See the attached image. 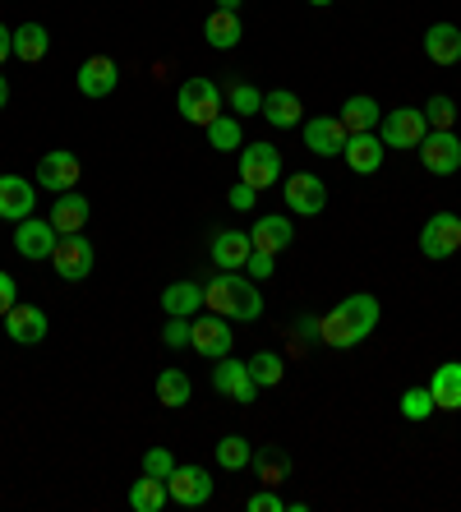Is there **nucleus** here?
Instances as JSON below:
<instances>
[{
    "label": "nucleus",
    "mask_w": 461,
    "mask_h": 512,
    "mask_svg": "<svg viewBox=\"0 0 461 512\" xmlns=\"http://www.w3.org/2000/svg\"><path fill=\"white\" fill-rule=\"evenodd\" d=\"M374 328H379V296H369V291H355V296H346L337 310L323 314V342L337 346V351L360 346Z\"/></svg>",
    "instance_id": "f257e3e1"
},
{
    "label": "nucleus",
    "mask_w": 461,
    "mask_h": 512,
    "mask_svg": "<svg viewBox=\"0 0 461 512\" xmlns=\"http://www.w3.org/2000/svg\"><path fill=\"white\" fill-rule=\"evenodd\" d=\"M203 305L213 314H222V319L231 323H254L263 314V296H259V282L245 273H222L217 268V277L208 286H203Z\"/></svg>",
    "instance_id": "f03ea898"
},
{
    "label": "nucleus",
    "mask_w": 461,
    "mask_h": 512,
    "mask_svg": "<svg viewBox=\"0 0 461 512\" xmlns=\"http://www.w3.org/2000/svg\"><path fill=\"white\" fill-rule=\"evenodd\" d=\"M222 88L213 84V79H203V74H194V79H185L180 84V93H176V111H180V120H190V125H213L217 116H222Z\"/></svg>",
    "instance_id": "7ed1b4c3"
},
{
    "label": "nucleus",
    "mask_w": 461,
    "mask_h": 512,
    "mask_svg": "<svg viewBox=\"0 0 461 512\" xmlns=\"http://www.w3.org/2000/svg\"><path fill=\"white\" fill-rule=\"evenodd\" d=\"M240 180L254 185V190H268L282 180V148H272L268 139L263 143H245L240 148Z\"/></svg>",
    "instance_id": "20e7f679"
},
{
    "label": "nucleus",
    "mask_w": 461,
    "mask_h": 512,
    "mask_svg": "<svg viewBox=\"0 0 461 512\" xmlns=\"http://www.w3.org/2000/svg\"><path fill=\"white\" fill-rule=\"evenodd\" d=\"M429 134V120L420 107H397L379 120V139L388 148H420V139Z\"/></svg>",
    "instance_id": "39448f33"
},
{
    "label": "nucleus",
    "mask_w": 461,
    "mask_h": 512,
    "mask_svg": "<svg viewBox=\"0 0 461 512\" xmlns=\"http://www.w3.org/2000/svg\"><path fill=\"white\" fill-rule=\"evenodd\" d=\"M420 254L425 259H452L461 254V217L457 213H434L420 227Z\"/></svg>",
    "instance_id": "423d86ee"
},
{
    "label": "nucleus",
    "mask_w": 461,
    "mask_h": 512,
    "mask_svg": "<svg viewBox=\"0 0 461 512\" xmlns=\"http://www.w3.org/2000/svg\"><path fill=\"white\" fill-rule=\"evenodd\" d=\"M56 240L60 231L51 227V217H24V222H14V250H19V259H51L56 254Z\"/></svg>",
    "instance_id": "0eeeda50"
},
{
    "label": "nucleus",
    "mask_w": 461,
    "mask_h": 512,
    "mask_svg": "<svg viewBox=\"0 0 461 512\" xmlns=\"http://www.w3.org/2000/svg\"><path fill=\"white\" fill-rule=\"evenodd\" d=\"M166 494H171V503H180V508H203V503L213 499V471H203V466H176V471L166 476Z\"/></svg>",
    "instance_id": "6e6552de"
},
{
    "label": "nucleus",
    "mask_w": 461,
    "mask_h": 512,
    "mask_svg": "<svg viewBox=\"0 0 461 512\" xmlns=\"http://www.w3.org/2000/svg\"><path fill=\"white\" fill-rule=\"evenodd\" d=\"M93 245H88V236L83 231H74V236H60L56 240V254H51V268H56L65 282H83V277L93 273Z\"/></svg>",
    "instance_id": "1a4fd4ad"
},
{
    "label": "nucleus",
    "mask_w": 461,
    "mask_h": 512,
    "mask_svg": "<svg viewBox=\"0 0 461 512\" xmlns=\"http://www.w3.org/2000/svg\"><path fill=\"white\" fill-rule=\"evenodd\" d=\"M420 162L429 176H457L461 171V139L452 130H429L420 139Z\"/></svg>",
    "instance_id": "9d476101"
},
{
    "label": "nucleus",
    "mask_w": 461,
    "mask_h": 512,
    "mask_svg": "<svg viewBox=\"0 0 461 512\" xmlns=\"http://www.w3.org/2000/svg\"><path fill=\"white\" fill-rule=\"evenodd\" d=\"M213 388L222 397H231V402H240V406H249L254 397H259V383H254L249 365H245V360H236V356L213 360Z\"/></svg>",
    "instance_id": "9b49d317"
},
{
    "label": "nucleus",
    "mask_w": 461,
    "mask_h": 512,
    "mask_svg": "<svg viewBox=\"0 0 461 512\" xmlns=\"http://www.w3.org/2000/svg\"><path fill=\"white\" fill-rule=\"evenodd\" d=\"M83 176V162L70 153V148H51V153L37 157V185H47L51 194L74 190Z\"/></svg>",
    "instance_id": "f8f14e48"
},
{
    "label": "nucleus",
    "mask_w": 461,
    "mask_h": 512,
    "mask_svg": "<svg viewBox=\"0 0 461 512\" xmlns=\"http://www.w3.org/2000/svg\"><path fill=\"white\" fill-rule=\"evenodd\" d=\"M286 194V208L296 217H319L323 208H328V185H323L314 171H296V176L282 185Z\"/></svg>",
    "instance_id": "ddd939ff"
},
{
    "label": "nucleus",
    "mask_w": 461,
    "mask_h": 512,
    "mask_svg": "<svg viewBox=\"0 0 461 512\" xmlns=\"http://www.w3.org/2000/svg\"><path fill=\"white\" fill-rule=\"evenodd\" d=\"M231 342H236V333H231V319H222V314H194V351H199L203 360H222L231 356Z\"/></svg>",
    "instance_id": "4468645a"
},
{
    "label": "nucleus",
    "mask_w": 461,
    "mask_h": 512,
    "mask_svg": "<svg viewBox=\"0 0 461 512\" xmlns=\"http://www.w3.org/2000/svg\"><path fill=\"white\" fill-rule=\"evenodd\" d=\"M5 337H10V342H19V346H37V342H47V310H42V305H24V300H19V305H14L10 314H5Z\"/></svg>",
    "instance_id": "2eb2a0df"
},
{
    "label": "nucleus",
    "mask_w": 461,
    "mask_h": 512,
    "mask_svg": "<svg viewBox=\"0 0 461 512\" xmlns=\"http://www.w3.org/2000/svg\"><path fill=\"white\" fill-rule=\"evenodd\" d=\"M79 93L83 97H93V102H102V97H111L116 93V84H120V65L111 56H88L79 65Z\"/></svg>",
    "instance_id": "dca6fc26"
},
{
    "label": "nucleus",
    "mask_w": 461,
    "mask_h": 512,
    "mask_svg": "<svg viewBox=\"0 0 461 512\" xmlns=\"http://www.w3.org/2000/svg\"><path fill=\"white\" fill-rule=\"evenodd\" d=\"M249 250H254L249 231H236V227L217 231V236L208 240V259H213V268H222V273H240L245 259H249Z\"/></svg>",
    "instance_id": "f3484780"
},
{
    "label": "nucleus",
    "mask_w": 461,
    "mask_h": 512,
    "mask_svg": "<svg viewBox=\"0 0 461 512\" xmlns=\"http://www.w3.org/2000/svg\"><path fill=\"white\" fill-rule=\"evenodd\" d=\"M37 208V180L0 176V222H24Z\"/></svg>",
    "instance_id": "a211bd4d"
},
{
    "label": "nucleus",
    "mask_w": 461,
    "mask_h": 512,
    "mask_svg": "<svg viewBox=\"0 0 461 512\" xmlns=\"http://www.w3.org/2000/svg\"><path fill=\"white\" fill-rule=\"evenodd\" d=\"M346 125L337 116H314V120H305V148L314 157H342V148H346Z\"/></svg>",
    "instance_id": "6ab92c4d"
},
{
    "label": "nucleus",
    "mask_w": 461,
    "mask_h": 512,
    "mask_svg": "<svg viewBox=\"0 0 461 512\" xmlns=\"http://www.w3.org/2000/svg\"><path fill=\"white\" fill-rule=\"evenodd\" d=\"M383 153H388V143H383L374 130H369V134H351V139H346V148H342L346 167H351L355 176H374V171L383 167Z\"/></svg>",
    "instance_id": "aec40b11"
},
{
    "label": "nucleus",
    "mask_w": 461,
    "mask_h": 512,
    "mask_svg": "<svg viewBox=\"0 0 461 512\" xmlns=\"http://www.w3.org/2000/svg\"><path fill=\"white\" fill-rule=\"evenodd\" d=\"M249 240H254V250H263V254H282V250H291V240H296V222L282 213H268L249 227Z\"/></svg>",
    "instance_id": "412c9836"
},
{
    "label": "nucleus",
    "mask_w": 461,
    "mask_h": 512,
    "mask_svg": "<svg viewBox=\"0 0 461 512\" xmlns=\"http://www.w3.org/2000/svg\"><path fill=\"white\" fill-rule=\"evenodd\" d=\"M88 217H93V203L83 199V194H74V190L56 194V203H51V227H56L60 236L83 231V227H88Z\"/></svg>",
    "instance_id": "4be33fe9"
},
{
    "label": "nucleus",
    "mask_w": 461,
    "mask_h": 512,
    "mask_svg": "<svg viewBox=\"0 0 461 512\" xmlns=\"http://www.w3.org/2000/svg\"><path fill=\"white\" fill-rule=\"evenodd\" d=\"M259 116H268V125H277V130H296L305 120V107H300V97L291 88H272V93H263Z\"/></svg>",
    "instance_id": "5701e85b"
},
{
    "label": "nucleus",
    "mask_w": 461,
    "mask_h": 512,
    "mask_svg": "<svg viewBox=\"0 0 461 512\" xmlns=\"http://www.w3.org/2000/svg\"><path fill=\"white\" fill-rule=\"evenodd\" d=\"M429 393L438 411H461V360H448L429 374Z\"/></svg>",
    "instance_id": "b1692460"
},
{
    "label": "nucleus",
    "mask_w": 461,
    "mask_h": 512,
    "mask_svg": "<svg viewBox=\"0 0 461 512\" xmlns=\"http://www.w3.org/2000/svg\"><path fill=\"white\" fill-rule=\"evenodd\" d=\"M425 56L434 60V65H443V70L457 65L461 60V28L457 24H434L425 33Z\"/></svg>",
    "instance_id": "393cba45"
},
{
    "label": "nucleus",
    "mask_w": 461,
    "mask_h": 512,
    "mask_svg": "<svg viewBox=\"0 0 461 512\" xmlns=\"http://www.w3.org/2000/svg\"><path fill=\"white\" fill-rule=\"evenodd\" d=\"M203 37H208V47H217V51L240 47V37H245L240 14L236 10H213L208 19H203Z\"/></svg>",
    "instance_id": "a878e982"
},
{
    "label": "nucleus",
    "mask_w": 461,
    "mask_h": 512,
    "mask_svg": "<svg viewBox=\"0 0 461 512\" xmlns=\"http://www.w3.org/2000/svg\"><path fill=\"white\" fill-rule=\"evenodd\" d=\"M346 125V134H369V130H379V102L365 93H355L342 102V116H337Z\"/></svg>",
    "instance_id": "bb28decb"
},
{
    "label": "nucleus",
    "mask_w": 461,
    "mask_h": 512,
    "mask_svg": "<svg viewBox=\"0 0 461 512\" xmlns=\"http://www.w3.org/2000/svg\"><path fill=\"white\" fill-rule=\"evenodd\" d=\"M162 310L176 319H194L203 310V286L199 282H171L162 291Z\"/></svg>",
    "instance_id": "cd10ccee"
},
{
    "label": "nucleus",
    "mask_w": 461,
    "mask_h": 512,
    "mask_svg": "<svg viewBox=\"0 0 461 512\" xmlns=\"http://www.w3.org/2000/svg\"><path fill=\"white\" fill-rule=\"evenodd\" d=\"M47 51H51V33L42 24H19L14 28V60L37 65V60H47Z\"/></svg>",
    "instance_id": "c85d7f7f"
},
{
    "label": "nucleus",
    "mask_w": 461,
    "mask_h": 512,
    "mask_svg": "<svg viewBox=\"0 0 461 512\" xmlns=\"http://www.w3.org/2000/svg\"><path fill=\"white\" fill-rule=\"evenodd\" d=\"M166 503H171V494H166V480L139 476V480L130 485V508H134V512H162Z\"/></svg>",
    "instance_id": "c756f323"
},
{
    "label": "nucleus",
    "mask_w": 461,
    "mask_h": 512,
    "mask_svg": "<svg viewBox=\"0 0 461 512\" xmlns=\"http://www.w3.org/2000/svg\"><path fill=\"white\" fill-rule=\"evenodd\" d=\"M190 397H194V383H190V374L185 370H162L157 374V402L162 406H190Z\"/></svg>",
    "instance_id": "7c9ffc66"
},
{
    "label": "nucleus",
    "mask_w": 461,
    "mask_h": 512,
    "mask_svg": "<svg viewBox=\"0 0 461 512\" xmlns=\"http://www.w3.org/2000/svg\"><path fill=\"white\" fill-rule=\"evenodd\" d=\"M254 471H259L263 485H282V480L291 476V453H286V448H277V443H268V448H259V453H254Z\"/></svg>",
    "instance_id": "2f4dec72"
},
{
    "label": "nucleus",
    "mask_w": 461,
    "mask_h": 512,
    "mask_svg": "<svg viewBox=\"0 0 461 512\" xmlns=\"http://www.w3.org/2000/svg\"><path fill=\"white\" fill-rule=\"evenodd\" d=\"M208 148H217V153H240L245 148V130H240V116H217L213 125H208Z\"/></svg>",
    "instance_id": "473e14b6"
},
{
    "label": "nucleus",
    "mask_w": 461,
    "mask_h": 512,
    "mask_svg": "<svg viewBox=\"0 0 461 512\" xmlns=\"http://www.w3.org/2000/svg\"><path fill=\"white\" fill-rule=\"evenodd\" d=\"M249 462H254V448H249V439H240V434H226V439H217V466H222V471H245Z\"/></svg>",
    "instance_id": "72a5a7b5"
},
{
    "label": "nucleus",
    "mask_w": 461,
    "mask_h": 512,
    "mask_svg": "<svg viewBox=\"0 0 461 512\" xmlns=\"http://www.w3.org/2000/svg\"><path fill=\"white\" fill-rule=\"evenodd\" d=\"M245 365H249V374H254V383H259V388H277V383H282V374H286V360L277 356V351H259V356H249Z\"/></svg>",
    "instance_id": "f704fd0d"
},
{
    "label": "nucleus",
    "mask_w": 461,
    "mask_h": 512,
    "mask_svg": "<svg viewBox=\"0 0 461 512\" xmlns=\"http://www.w3.org/2000/svg\"><path fill=\"white\" fill-rule=\"evenodd\" d=\"M438 406H434V393H429V383H420V388H406L402 393V416L406 420H429Z\"/></svg>",
    "instance_id": "c9c22d12"
},
{
    "label": "nucleus",
    "mask_w": 461,
    "mask_h": 512,
    "mask_svg": "<svg viewBox=\"0 0 461 512\" xmlns=\"http://www.w3.org/2000/svg\"><path fill=\"white\" fill-rule=\"evenodd\" d=\"M226 97H231V111H236V116H259L263 111V93L254 84H245V79L226 88Z\"/></svg>",
    "instance_id": "e433bc0d"
},
{
    "label": "nucleus",
    "mask_w": 461,
    "mask_h": 512,
    "mask_svg": "<svg viewBox=\"0 0 461 512\" xmlns=\"http://www.w3.org/2000/svg\"><path fill=\"white\" fill-rule=\"evenodd\" d=\"M420 111H425L429 130H452V125H457V102H452V97H443V93L429 97Z\"/></svg>",
    "instance_id": "4c0bfd02"
},
{
    "label": "nucleus",
    "mask_w": 461,
    "mask_h": 512,
    "mask_svg": "<svg viewBox=\"0 0 461 512\" xmlns=\"http://www.w3.org/2000/svg\"><path fill=\"white\" fill-rule=\"evenodd\" d=\"M162 346H171V351H185V346H194V319H176V314H166Z\"/></svg>",
    "instance_id": "58836bf2"
},
{
    "label": "nucleus",
    "mask_w": 461,
    "mask_h": 512,
    "mask_svg": "<svg viewBox=\"0 0 461 512\" xmlns=\"http://www.w3.org/2000/svg\"><path fill=\"white\" fill-rule=\"evenodd\" d=\"M245 277H254V282H268L272 273H277V254H263V250H249L245 268H240Z\"/></svg>",
    "instance_id": "ea45409f"
},
{
    "label": "nucleus",
    "mask_w": 461,
    "mask_h": 512,
    "mask_svg": "<svg viewBox=\"0 0 461 512\" xmlns=\"http://www.w3.org/2000/svg\"><path fill=\"white\" fill-rule=\"evenodd\" d=\"M171 471H176V457L166 453V448H148V453H143V476L166 480Z\"/></svg>",
    "instance_id": "a19ab883"
},
{
    "label": "nucleus",
    "mask_w": 461,
    "mask_h": 512,
    "mask_svg": "<svg viewBox=\"0 0 461 512\" xmlns=\"http://www.w3.org/2000/svg\"><path fill=\"white\" fill-rule=\"evenodd\" d=\"M226 199H231V213H254V203H259V190H254V185H245V180H236Z\"/></svg>",
    "instance_id": "79ce46f5"
},
{
    "label": "nucleus",
    "mask_w": 461,
    "mask_h": 512,
    "mask_svg": "<svg viewBox=\"0 0 461 512\" xmlns=\"http://www.w3.org/2000/svg\"><path fill=\"white\" fill-rule=\"evenodd\" d=\"M245 508L249 512H286V503L277 499V489H272V485H263L259 494H249V499H245Z\"/></svg>",
    "instance_id": "37998d69"
},
{
    "label": "nucleus",
    "mask_w": 461,
    "mask_h": 512,
    "mask_svg": "<svg viewBox=\"0 0 461 512\" xmlns=\"http://www.w3.org/2000/svg\"><path fill=\"white\" fill-rule=\"evenodd\" d=\"M296 342H305V346L323 342V319L319 314H300L296 319Z\"/></svg>",
    "instance_id": "c03bdc74"
},
{
    "label": "nucleus",
    "mask_w": 461,
    "mask_h": 512,
    "mask_svg": "<svg viewBox=\"0 0 461 512\" xmlns=\"http://www.w3.org/2000/svg\"><path fill=\"white\" fill-rule=\"evenodd\" d=\"M14 305H19V286H14V277L0 268V319H5Z\"/></svg>",
    "instance_id": "a18cd8bd"
},
{
    "label": "nucleus",
    "mask_w": 461,
    "mask_h": 512,
    "mask_svg": "<svg viewBox=\"0 0 461 512\" xmlns=\"http://www.w3.org/2000/svg\"><path fill=\"white\" fill-rule=\"evenodd\" d=\"M14 56V33L5 24H0V65H5V60Z\"/></svg>",
    "instance_id": "49530a36"
},
{
    "label": "nucleus",
    "mask_w": 461,
    "mask_h": 512,
    "mask_svg": "<svg viewBox=\"0 0 461 512\" xmlns=\"http://www.w3.org/2000/svg\"><path fill=\"white\" fill-rule=\"evenodd\" d=\"M10 107V79H5V74H0V111Z\"/></svg>",
    "instance_id": "de8ad7c7"
},
{
    "label": "nucleus",
    "mask_w": 461,
    "mask_h": 512,
    "mask_svg": "<svg viewBox=\"0 0 461 512\" xmlns=\"http://www.w3.org/2000/svg\"><path fill=\"white\" fill-rule=\"evenodd\" d=\"M217 10H240V0H217Z\"/></svg>",
    "instance_id": "09e8293b"
},
{
    "label": "nucleus",
    "mask_w": 461,
    "mask_h": 512,
    "mask_svg": "<svg viewBox=\"0 0 461 512\" xmlns=\"http://www.w3.org/2000/svg\"><path fill=\"white\" fill-rule=\"evenodd\" d=\"M309 5H319V10H323V5H332V0H309Z\"/></svg>",
    "instance_id": "8fccbe9b"
},
{
    "label": "nucleus",
    "mask_w": 461,
    "mask_h": 512,
    "mask_svg": "<svg viewBox=\"0 0 461 512\" xmlns=\"http://www.w3.org/2000/svg\"><path fill=\"white\" fill-rule=\"evenodd\" d=\"M0 333H5V323H0Z\"/></svg>",
    "instance_id": "3c124183"
}]
</instances>
